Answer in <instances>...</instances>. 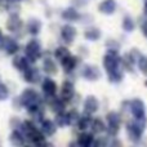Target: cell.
I'll list each match as a JSON object with an SVG mask.
<instances>
[{
    "label": "cell",
    "instance_id": "cell-1",
    "mask_svg": "<svg viewBox=\"0 0 147 147\" xmlns=\"http://www.w3.org/2000/svg\"><path fill=\"white\" fill-rule=\"evenodd\" d=\"M22 133L35 146L45 145V134L41 130H39L36 125L34 124V121H31V120H26L22 124Z\"/></svg>",
    "mask_w": 147,
    "mask_h": 147
},
{
    "label": "cell",
    "instance_id": "cell-2",
    "mask_svg": "<svg viewBox=\"0 0 147 147\" xmlns=\"http://www.w3.org/2000/svg\"><path fill=\"white\" fill-rule=\"evenodd\" d=\"M25 54L30 62H36L41 57V44L36 39H31L25 47Z\"/></svg>",
    "mask_w": 147,
    "mask_h": 147
},
{
    "label": "cell",
    "instance_id": "cell-3",
    "mask_svg": "<svg viewBox=\"0 0 147 147\" xmlns=\"http://www.w3.org/2000/svg\"><path fill=\"white\" fill-rule=\"evenodd\" d=\"M21 102H22L23 107H30V106H36L40 105L41 98L39 96V93L32 88H26L22 92V94L20 96Z\"/></svg>",
    "mask_w": 147,
    "mask_h": 147
},
{
    "label": "cell",
    "instance_id": "cell-4",
    "mask_svg": "<svg viewBox=\"0 0 147 147\" xmlns=\"http://www.w3.org/2000/svg\"><path fill=\"white\" fill-rule=\"evenodd\" d=\"M120 58L117 57V53L115 52H107V54L103 58V67L107 71V74H111L116 70H119Z\"/></svg>",
    "mask_w": 147,
    "mask_h": 147
},
{
    "label": "cell",
    "instance_id": "cell-5",
    "mask_svg": "<svg viewBox=\"0 0 147 147\" xmlns=\"http://www.w3.org/2000/svg\"><path fill=\"white\" fill-rule=\"evenodd\" d=\"M107 120V130L111 136H115L119 133L120 128V117L116 112H109L106 116Z\"/></svg>",
    "mask_w": 147,
    "mask_h": 147
},
{
    "label": "cell",
    "instance_id": "cell-6",
    "mask_svg": "<svg viewBox=\"0 0 147 147\" xmlns=\"http://www.w3.org/2000/svg\"><path fill=\"white\" fill-rule=\"evenodd\" d=\"M143 129H145V128L141 127V125L138 124V121L136 120L134 123H129V124L127 125V134H128V137L130 138V141L138 142L143 133Z\"/></svg>",
    "mask_w": 147,
    "mask_h": 147
},
{
    "label": "cell",
    "instance_id": "cell-7",
    "mask_svg": "<svg viewBox=\"0 0 147 147\" xmlns=\"http://www.w3.org/2000/svg\"><path fill=\"white\" fill-rule=\"evenodd\" d=\"M130 111H132L136 120L146 117V107L141 99H133L130 102Z\"/></svg>",
    "mask_w": 147,
    "mask_h": 147
},
{
    "label": "cell",
    "instance_id": "cell-8",
    "mask_svg": "<svg viewBox=\"0 0 147 147\" xmlns=\"http://www.w3.org/2000/svg\"><path fill=\"white\" fill-rule=\"evenodd\" d=\"M23 78H25V81L30 84H36L40 81L41 79V74H40V70L38 67H30L28 66L27 69L23 71Z\"/></svg>",
    "mask_w": 147,
    "mask_h": 147
},
{
    "label": "cell",
    "instance_id": "cell-9",
    "mask_svg": "<svg viewBox=\"0 0 147 147\" xmlns=\"http://www.w3.org/2000/svg\"><path fill=\"white\" fill-rule=\"evenodd\" d=\"M1 41H3V44H1L3 49L5 51V53L8 56H13V54H16L20 51V45H18V43L13 38H5V36H3Z\"/></svg>",
    "mask_w": 147,
    "mask_h": 147
},
{
    "label": "cell",
    "instance_id": "cell-10",
    "mask_svg": "<svg viewBox=\"0 0 147 147\" xmlns=\"http://www.w3.org/2000/svg\"><path fill=\"white\" fill-rule=\"evenodd\" d=\"M41 89H43V93L47 97H54L57 93V84L53 79L45 78L41 83Z\"/></svg>",
    "mask_w": 147,
    "mask_h": 147
},
{
    "label": "cell",
    "instance_id": "cell-11",
    "mask_svg": "<svg viewBox=\"0 0 147 147\" xmlns=\"http://www.w3.org/2000/svg\"><path fill=\"white\" fill-rule=\"evenodd\" d=\"M23 27V21L21 20L20 17H18L17 14H12L9 18H8L7 21V28L9 32H18V31H21V28Z\"/></svg>",
    "mask_w": 147,
    "mask_h": 147
},
{
    "label": "cell",
    "instance_id": "cell-12",
    "mask_svg": "<svg viewBox=\"0 0 147 147\" xmlns=\"http://www.w3.org/2000/svg\"><path fill=\"white\" fill-rule=\"evenodd\" d=\"M75 96V86L71 81H63L61 86V98L65 102L72 99V97Z\"/></svg>",
    "mask_w": 147,
    "mask_h": 147
},
{
    "label": "cell",
    "instance_id": "cell-13",
    "mask_svg": "<svg viewBox=\"0 0 147 147\" xmlns=\"http://www.w3.org/2000/svg\"><path fill=\"white\" fill-rule=\"evenodd\" d=\"M61 36L66 41V44H71L76 38V28L71 25H65L61 28Z\"/></svg>",
    "mask_w": 147,
    "mask_h": 147
},
{
    "label": "cell",
    "instance_id": "cell-14",
    "mask_svg": "<svg viewBox=\"0 0 147 147\" xmlns=\"http://www.w3.org/2000/svg\"><path fill=\"white\" fill-rule=\"evenodd\" d=\"M98 110V101L94 96H88L84 101V111L85 114H94V112Z\"/></svg>",
    "mask_w": 147,
    "mask_h": 147
},
{
    "label": "cell",
    "instance_id": "cell-15",
    "mask_svg": "<svg viewBox=\"0 0 147 147\" xmlns=\"http://www.w3.org/2000/svg\"><path fill=\"white\" fill-rule=\"evenodd\" d=\"M12 65L17 71L23 72L28 66H30V61L27 59V57H23V56H16L14 58L12 59Z\"/></svg>",
    "mask_w": 147,
    "mask_h": 147
},
{
    "label": "cell",
    "instance_id": "cell-16",
    "mask_svg": "<svg viewBox=\"0 0 147 147\" xmlns=\"http://www.w3.org/2000/svg\"><path fill=\"white\" fill-rule=\"evenodd\" d=\"M25 134L22 133V130L13 129V132L9 136V142L13 146H23L25 145Z\"/></svg>",
    "mask_w": 147,
    "mask_h": 147
},
{
    "label": "cell",
    "instance_id": "cell-17",
    "mask_svg": "<svg viewBox=\"0 0 147 147\" xmlns=\"http://www.w3.org/2000/svg\"><path fill=\"white\" fill-rule=\"evenodd\" d=\"M81 75H83L85 79H88V80L93 81V80H97V79L101 76V74H99V71H98V69H97V67L88 65V66H85L83 69Z\"/></svg>",
    "mask_w": 147,
    "mask_h": 147
},
{
    "label": "cell",
    "instance_id": "cell-18",
    "mask_svg": "<svg viewBox=\"0 0 147 147\" xmlns=\"http://www.w3.org/2000/svg\"><path fill=\"white\" fill-rule=\"evenodd\" d=\"M98 10L103 14H112L116 10V3H115V0H103L99 4Z\"/></svg>",
    "mask_w": 147,
    "mask_h": 147
},
{
    "label": "cell",
    "instance_id": "cell-19",
    "mask_svg": "<svg viewBox=\"0 0 147 147\" xmlns=\"http://www.w3.org/2000/svg\"><path fill=\"white\" fill-rule=\"evenodd\" d=\"M57 130V125L54 121L49 119H43L41 121V132L44 133L45 136H53Z\"/></svg>",
    "mask_w": 147,
    "mask_h": 147
},
{
    "label": "cell",
    "instance_id": "cell-20",
    "mask_svg": "<svg viewBox=\"0 0 147 147\" xmlns=\"http://www.w3.org/2000/svg\"><path fill=\"white\" fill-rule=\"evenodd\" d=\"M41 30V22L38 18H30L27 21V31L32 36H36Z\"/></svg>",
    "mask_w": 147,
    "mask_h": 147
},
{
    "label": "cell",
    "instance_id": "cell-21",
    "mask_svg": "<svg viewBox=\"0 0 147 147\" xmlns=\"http://www.w3.org/2000/svg\"><path fill=\"white\" fill-rule=\"evenodd\" d=\"M61 65H62V67H63V70H65V72H71L75 70V67H76V65H78V59L75 58V57H72L71 54L70 56H67L66 58H63L61 61Z\"/></svg>",
    "mask_w": 147,
    "mask_h": 147
},
{
    "label": "cell",
    "instance_id": "cell-22",
    "mask_svg": "<svg viewBox=\"0 0 147 147\" xmlns=\"http://www.w3.org/2000/svg\"><path fill=\"white\" fill-rule=\"evenodd\" d=\"M43 70L45 74H48V75H56L57 72H58V69H57V65L56 62H54V59L52 58H45L43 62Z\"/></svg>",
    "mask_w": 147,
    "mask_h": 147
},
{
    "label": "cell",
    "instance_id": "cell-23",
    "mask_svg": "<svg viewBox=\"0 0 147 147\" xmlns=\"http://www.w3.org/2000/svg\"><path fill=\"white\" fill-rule=\"evenodd\" d=\"M49 107H51V110L53 112L58 114V112L65 111L66 105H65V101L62 98H52L51 101H49Z\"/></svg>",
    "mask_w": 147,
    "mask_h": 147
},
{
    "label": "cell",
    "instance_id": "cell-24",
    "mask_svg": "<svg viewBox=\"0 0 147 147\" xmlns=\"http://www.w3.org/2000/svg\"><path fill=\"white\" fill-rule=\"evenodd\" d=\"M54 123H56L57 127H61V128H65V127H67V125H70V117H69V114H66L65 111L58 112V114L56 115Z\"/></svg>",
    "mask_w": 147,
    "mask_h": 147
},
{
    "label": "cell",
    "instance_id": "cell-25",
    "mask_svg": "<svg viewBox=\"0 0 147 147\" xmlns=\"http://www.w3.org/2000/svg\"><path fill=\"white\" fill-rule=\"evenodd\" d=\"M62 18L66 21H70V22H74V21L79 20V13L76 12L75 8H67L62 12Z\"/></svg>",
    "mask_w": 147,
    "mask_h": 147
},
{
    "label": "cell",
    "instance_id": "cell-26",
    "mask_svg": "<svg viewBox=\"0 0 147 147\" xmlns=\"http://www.w3.org/2000/svg\"><path fill=\"white\" fill-rule=\"evenodd\" d=\"M93 141H94V138H93V136L90 134V133H81L80 136H79V138H78V143L80 146H83V147H86V146H90L92 143H93Z\"/></svg>",
    "mask_w": 147,
    "mask_h": 147
},
{
    "label": "cell",
    "instance_id": "cell-27",
    "mask_svg": "<svg viewBox=\"0 0 147 147\" xmlns=\"http://www.w3.org/2000/svg\"><path fill=\"white\" fill-rule=\"evenodd\" d=\"M90 115L89 114H85L84 116H80L79 117V120H78V128L80 130H86L88 129V127L90 125Z\"/></svg>",
    "mask_w": 147,
    "mask_h": 147
},
{
    "label": "cell",
    "instance_id": "cell-28",
    "mask_svg": "<svg viewBox=\"0 0 147 147\" xmlns=\"http://www.w3.org/2000/svg\"><path fill=\"white\" fill-rule=\"evenodd\" d=\"M84 36H85V39H88V40H98L99 38H101V31L98 30V28H89V30H86L85 32H84Z\"/></svg>",
    "mask_w": 147,
    "mask_h": 147
},
{
    "label": "cell",
    "instance_id": "cell-29",
    "mask_svg": "<svg viewBox=\"0 0 147 147\" xmlns=\"http://www.w3.org/2000/svg\"><path fill=\"white\" fill-rule=\"evenodd\" d=\"M90 127H92V129H93V132H96V133H102L106 129V125H105V123L102 121L101 119H94L93 121L90 123Z\"/></svg>",
    "mask_w": 147,
    "mask_h": 147
},
{
    "label": "cell",
    "instance_id": "cell-30",
    "mask_svg": "<svg viewBox=\"0 0 147 147\" xmlns=\"http://www.w3.org/2000/svg\"><path fill=\"white\" fill-rule=\"evenodd\" d=\"M67 56H70V51L66 48V47H58V48L54 51V57H56L59 62H61L63 58H66Z\"/></svg>",
    "mask_w": 147,
    "mask_h": 147
},
{
    "label": "cell",
    "instance_id": "cell-31",
    "mask_svg": "<svg viewBox=\"0 0 147 147\" xmlns=\"http://www.w3.org/2000/svg\"><path fill=\"white\" fill-rule=\"evenodd\" d=\"M125 58L129 59L132 63H137V62L140 61V58H141V53L137 51V49H133L129 54H127V56H125Z\"/></svg>",
    "mask_w": 147,
    "mask_h": 147
},
{
    "label": "cell",
    "instance_id": "cell-32",
    "mask_svg": "<svg viewBox=\"0 0 147 147\" xmlns=\"http://www.w3.org/2000/svg\"><path fill=\"white\" fill-rule=\"evenodd\" d=\"M123 28H124L125 31H128V32L134 30V22H133V20L130 17H128V16L124 18V21H123Z\"/></svg>",
    "mask_w": 147,
    "mask_h": 147
},
{
    "label": "cell",
    "instance_id": "cell-33",
    "mask_svg": "<svg viewBox=\"0 0 147 147\" xmlns=\"http://www.w3.org/2000/svg\"><path fill=\"white\" fill-rule=\"evenodd\" d=\"M109 79H110V81H111V83H120V81H121V79H123V74L120 72L119 70H116V71L109 74Z\"/></svg>",
    "mask_w": 147,
    "mask_h": 147
},
{
    "label": "cell",
    "instance_id": "cell-34",
    "mask_svg": "<svg viewBox=\"0 0 147 147\" xmlns=\"http://www.w3.org/2000/svg\"><path fill=\"white\" fill-rule=\"evenodd\" d=\"M9 97V89L5 84L0 83V101H5Z\"/></svg>",
    "mask_w": 147,
    "mask_h": 147
},
{
    "label": "cell",
    "instance_id": "cell-35",
    "mask_svg": "<svg viewBox=\"0 0 147 147\" xmlns=\"http://www.w3.org/2000/svg\"><path fill=\"white\" fill-rule=\"evenodd\" d=\"M137 63H138V67H140L141 72L147 75V57H141Z\"/></svg>",
    "mask_w": 147,
    "mask_h": 147
},
{
    "label": "cell",
    "instance_id": "cell-36",
    "mask_svg": "<svg viewBox=\"0 0 147 147\" xmlns=\"http://www.w3.org/2000/svg\"><path fill=\"white\" fill-rule=\"evenodd\" d=\"M69 117H70V125L78 124V120H79V117H80V115H79L75 110H72V111L69 112Z\"/></svg>",
    "mask_w": 147,
    "mask_h": 147
},
{
    "label": "cell",
    "instance_id": "cell-37",
    "mask_svg": "<svg viewBox=\"0 0 147 147\" xmlns=\"http://www.w3.org/2000/svg\"><path fill=\"white\" fill-rule=\"evenodd\" d=\"M141 30H142V32H143V35L147 38V20L145 21V22L142 23V26H141Z\"/></svg>",
    "mask_w": 147,
    "mask_h": 147
},
{
    "label": "cell",
    "instance_id": "cell-38",
    "mask_svg": "<svg viewBox=\"0 0 147 147\" xmlns=\"http://www.w3.org/2000/svg\"><path fill=\"white\" fill-rule=\"evenodd\" d=\"M8 3H13V4H17V3H21L22 0H7Z\"/></svg>",
    "mask_w": 147,
    "mask_h": 147
},
{
    "label": "cell",
    "instance_id": "cell-39",
    "mask_svg": "<svg viewBox=\"0 0 147 147\" xmlns=\"http://www.w3.org/2000/svg\"><path fill=\"white\" fill-rule=\"evenodd\" d=\"M145 14L147 16V1H146V4H145Z\"/></svg>",
    "mask_w": 147,
    "mask_h": 147
},
{
    "label": "cell",
    "instance_id": "cell-40",
    "mask_svg": "<svg viewBox=\"0 0 147 147\" xmlns=\"http://www.w3.org/2000/svg\"><path fill=\"white\" fill-rule=\"evenodd\" d=\"M1 39H3V32H1V30H0V41H1Z\"/></svg>",
    "mask_w": 147,
    "mask_h": 147
},
{
    "label": "cell",
    "instance_id": "cell-41",
    "mask_svg": "<svg viewBox=\"0 0 147 147\" xmlns=\"http://www.w3.org/2000/svg\"><path fill=\"white\" fill-rule=\"evenodd\" d=\"M145 84H146V85H147V80H146V83H145Z\"/></svg>",
    "mask_w": 147,
    "mask_h": 147
}]
</instances>
